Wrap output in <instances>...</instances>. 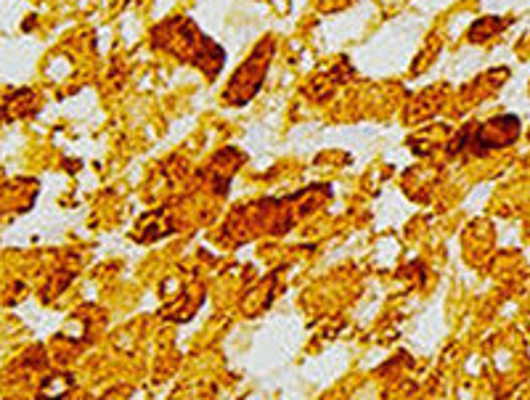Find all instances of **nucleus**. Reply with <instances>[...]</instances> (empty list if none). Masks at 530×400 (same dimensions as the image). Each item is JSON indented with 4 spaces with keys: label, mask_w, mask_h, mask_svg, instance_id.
<instances>
[{
    "label": "nucleus",
    "mask_w": 530,
    "mask_h": 400,
    "mask_svg": "<svg viewBox=\"0 0 530 400\" xmlns=\"http://www.w3.org/2000/svg\"><path fill=\"white\" fill-rule=\"evenodd\" d=\"M271 46H273V40L265 38L258 46V51L252 53L250 59L244 61L242 67H239V72H236L231 85H228L226 93H223L228 104H236V106L247 104V101H250L252 96L260 91V85H263V80H265V69H268V61H271V53H268V48Z\"/></svg>",
    "instance_id": "obj_1"
},
{
    "label": "nucleus",
    "mask_w": 530,
    "mask_h": 400,
    "mask_svg": "<svg viewBox=\"0 0 530 400\" xmlns=\"http://www.w3.org/2000/svg\"><path fill=\"white\" fill-rule=\"evenodd\" d=\"M517 133H520V122H517L515 117H507V114L499 117V120L488 122V125H480L475 133H472V128L464 130L467 141L475 144V154H483V151L488 149H499V146L512 144ZM467 141H462V144H467Z\"/></svg>",
    "instance_id": "obj_2"
}]
</instances>
